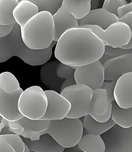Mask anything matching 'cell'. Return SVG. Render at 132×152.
I'll list each match as a JSON object with an SVG mask.
<instances>
[{
  "label": "cell",
  "instance_id": "obj_1",
  "mask_svg": "<svg viewBox=\"0 0 132 152\" xmlns=\"http://www.w3.org/2000/svg\"><path fill=\"white\" fill-rule=\"evenodd\" d=\"M104 50V42L92 30L78 28L70 29L61 35L54 54L60 62L77 68L99 60Z\"/></svg>",
  "mask_w": 132,
  "mask_h": 152
},
{
  "label": "cell",
  "instance_id": "obj_2",
  "mask_svg": "<svg viewBox=\"0 0 132 152\" xmlns=\"http://www.w3.org/2000/svg\"><path fill=\"white\" fill-rule=\"evenodd\" d=\"M57 43L54 41L48 48L42 50L28 48L23 41L20 27L16 22L9 34L0 38V63L17 56L30 66H42L51 59L53 48Z\"/></svg>",
  "mask_w": 132,
  "mask_h": 152
},
{
  "label": "cell",
  "instance_id": "obj_3",
  "mask_svg": "<svg viewBox=\"0 0 132 152\" xmlns=\"http://www.w3.org/2000/svg\"><path fill=\"white\" fill-rule=\"evenodd\" d=\"M21 33L23 41L28 48L34 50L48 48L55 37L53 16L48 12H40L26 23Z\"/></svg>",
  "mask_w": 132,
  "mask_h": 152
},
{
  "label": "cell",
  "instance_id": "obj_4",
  "mask_svg": "<svg viewBox=\"0 0 132 152\" xmlns=\"http://www.w3.org/2000/svg\"><path fill=\"white\" fill-rule=\"evenodd\" d=\"M83 124L79 118H67L51 121L48 129L40 133H48L58 143L65 148L77 145L83 135Z\"/></svg>",
  "mask_w": 132,
  "mask_h": 152
},
{
  "label": "cell",
  "instance_id": "obj_5",
  "mask_svg": "<svg viewBox=\"0 0 132 152\" xmlns=\"http://www.w3.org/2000/svg\"><path fill=\"white\" fill-rule=\"evenodd\" d=\"M47 104L44 91L39 86H33L21 94L18 106L23 116L32 120H39L45 115Z\"/></svg>",
  "mask_w": 132,
  "mask_h": 152
},
{
  "label": "cell",
  "instance_id": "obj_6",
  "mask_svg": "<svg viewBox=\"0 0 132 152\" xmlns=\"http://www.w3.org/2000/svg\"><path fill=\"white\" fill-rule=\"evenodd\" d=\"M60 94L71 104V109L66 118H79L89 115L93 90L89 86L83 84H76L65 88Z\"/></svg>",
  "mask_w": 132,
  "mask_h": 152
},
{
  "label": "cell",
  "instance_id": "obj_7",
  "mask_svg": "<svg viewBox=\"0 0 132 152\" xmlns=\"http://www.w3.org/2000/svg\"><path fill=\"white\" fill-rule=\"evenodd\" d=\"M79 28H89L104 42L105 46L120 48L127 44L132 37V31L125 23H113L104 30L98 26L84 25Z\"/></svg>",
  "mask_w": 132,
  "mask_h": 152
},
{
  "label": "cell",
  "instance_id": "obj_8",
  "mask_svg": "<svg viewBox=\"0 0 132 152\" xmlns=\"http://www.w3.org/2000/svg\"><path fill=\"white\" fill-rule=\"evenodd\" d=\"M100 136L105 152H132V126L125 128L115 124Z\"/></svg>",
  "mask_w": 132,
  "mask_h": 152
},
{
  "label": "cell",
  "instance_id": "obj_9",
  "mask_svg": "<svg viewBox=\"0 0 132 152\" xmlns=\"http://www.w3.org/2000/svg\"><path fill=\"white\" fill-rule=\"evenodd\" d=\"M77 84H83L93 90L101 89L104 81L103 66L98 60L89 65L77 67L74 73Z\"/></svg>",
  "mask_w": 132,
  "mask_h": 152
},
{
  "label": "cell",
  "instance_id": "obj_10",
  "mask_svg": "<svg viewBox=\"0 0 132 152\" xmlns=\"http://www.w3.org/2000/svg\"><path fill=\"white\" fill-rule=\"evenodd\" d=\"M48 104L45 115L39 120L53 121L65 118L71 109L69 101L56 91L52 90L44 91Z\"/></svg>",
  "mask_w": 132,
  "mask_h": 152
},
{
  "label": "cell",
  "instance_id": "obj_11",
  "mask_svg": "<svg viewBox=\"0 0 132 152\" xmlns=\"http://www.w3.org/2000/svg\"><path fill=\"white\" fill-rule=\"evenodd\" d=\"M112 101L106 90L102 88L93 90L89 115L97 121H107L111 117Z\"/></svg>",
  "mask_w": 132,
  "mask_h": 152
},
{
  "label": "cell",
  "instance_id": "obj_12",
  "mask_svg": "<svg viewBox=\"0 0 132 152\" xmlns=\"http://www.w3.org/2000/svg\"><path fill=\"white\" fill-rule=\"evenodd\" d=\"M23 91L20 87L15 92L7 93L0 88V115L3 118L9 121H14L24 117L18 106L20 96Z\"/></svg>",
  "mask_w": 132,
  "mask_h": 152
},
{
  "label": "cell",
  "instance_id": "obj_13",
  "mask_svg": "<svg viewBox=\"0 0 132 152\" xmlns=\"http://www.w3.org/2000/svg\"><path fill=\"white\" fill-rule=\"evenodd\" d=\"M103 66L104 71V80H117L123 75L132 72V54L111 58Z\"/></svg>",
  "mask_w": 132,
  "mask_h": 152
},
{
  "label": "cell",
  "instance_id": "obj_14",
  "mask_svg": "<svg viewBox=\"0 0 132 152\" xmlns=\"http://www.w3.org/2000/svg\"><path fill=\"white\" fill-rule=\"evenodd\" d=\"M114 96L120 107L123 109L132 107V72L126 73L117 80Z\"/></svg>",
  "mask_w": 132,
  "mask_h": 152
},
{
  "label": "cell",
  "instance_id": "obj_15",
  "mask_svg": "<svg viewBox=\"0 0 132 152\" xmlns=\"http://www.w3.org/2000/svg\"><path fill=\"white\" fill-rule=\"evenodd\" d=\"M118 18L115 15L101 8L90 10L86 16L77 21L79 27L94 25L105 30L113 23L118 22Z\"/></svg>",
  "mask_w": 132,
  "mask_h": 152
},
{
  "label": "cell",
  "instance_id": "obj_16",
  "mask_svg": "<svg viewBox=\"0 0 132 152\" xmlns=\"http://www.w3.org/2000/svg\"><path fill=\"white\" fill-rule=\"evenodd\" d=\"M31 152H63L65 148L63 147L48 133L41 135L39 140L31 141L30 139L20 136Z\"/></svg>",
  "mask_w": 132,
  "mask_h": 152
},
{
  "label": "cell",
  "instance_id": "obj_17",
  "mask_svg": "<svg viewBox=\"0 0 132 152\" xmlns=\"http://www.w3.org/2000/svg\"><path fill=\"white\" fill-rule=\"evenodd\" d=\"M53 17L55 29L54 41L57 42L61 35L67 30L79 27L77 20L62 5Z\"/></svg>",
  "mask_w": 132,
  "mask_h": 152
},
{
  "label": "cell",
  "instance_id": "obj_18",
  "mask_svg": "<svg viewBox=\"0 0 132 152\" xmlns=\"http://www.w3.org/2000/svg\"><path fill=\"white\" fill-rule=\"evenodd\" d=\"M18 121L24 129L20 136L31 141L39 140L40 133L47 130L51 124L50 121L32 120L25 116Z\"/></svg>",
  "mask_w": 132,
  "mask_h": 152
},
{
  "label": "cell",
  "instance_id": "obj_19",
  "mask_svg": "<svg viewBox=\"0 0 132 152\" xmlns=\"http://www.w3.org/2000/svg\"><path fill=\"white\" fill-rule=\"evenodd\" d=\"M18 1V3L14 9L13 14L21 30L29 20L39 12V10L36 5L29 0Z\"/></svg>",
  "mask_w": 132,
  "mask_h": 152
},
{
  "label": "cell",
  "instance_id": "obj_20",
  "mask_svg": "<svg viewBox=\"0 0 132 152\" xmlns=\"http://www.w3.org/2000/svg\"><path fill=\"white\" fill-rule=\"evenodd\" d=\"M60 63L58 60L48 61L42 65L40 70V79L42 83L50 90L57 92L58 81L61 78L58 77L56 70Z\"/></svg>",
  "mask_w": 132,
  "mask_h": 152
},
{
  "label": "cell",
  "instance_id": "obj_21",
  "mask_svg": "<svg viewBox=\"0 0 132 152\" xmlns=\"http://www.w3.org/2000/svg\"><path fill=\"white\" fill-rule=\"evenodd\" d=\"M25 143L16 134L0 135V152H24Z\"/></svg>",
  "mask_w": 132,
  "mask_h": 152
},
{
  "label": "cell",
  "instance_id": "obj_22",
  "mask_svg": "<svg viewBox=\"0 0 132 152\" xmlns=\"http://www.w3.org/2000/svg\"><path fill=\"white\" fill-rule=\"evenodd\" d=\"M85 152H105L104 143L100 135L88 134L81 137L77 144Z\"/></svg>",
  "mask_w": 132,
  "mask_h": 152
},
{
  "label": "cell",
  "instance_id": "obj_23",
  "mask_svg": "<svg viewBox=\"0 0 132 152\" xmlns=\"http://www.w3.org/2000/svg\"><path fill=\"white\" fill-rule=\"evenodd\" d=\"M111 118L116 124L128 128L132 126V107L123 109L120 107L115 100L112 102Z\"/></svg>",
  "mask_w": 132,
  "mask_h": 152
},
{
  "label": "cell",
  "instance_id": "obj_24",
  "mask_svg": "<svg viewBox=\"0 0 132 152\" xmlns=\"http://www.w3.org/2000/svg\"><path fill=\"white\" fill-rule=\"evenodd\" d=\"M84 116L83 124L85 131L92 135H101L116 124L111 118L106 122H99L90 115Z\"/></svg>",
  "mask_w": 132,
  "mask_h": 152
},
{
  "label": "cell",
  "instance_id": "obj_25",
  "mask_svg": "<svg viewBox=\"0 0 132 152\" xmlns=\"http://www.w3.org/2000/svg\"><path fill=\"white\" fill-rule=\"evenodd\" d=\"M91 0H63L62 5L77 20L82 19L90 10Z\"/></svg>",
  "mask_w": 132,
  "mask_h": 152
},
{
  "label": "cell",
  "instance_id": "obj_26",
  "mask_svg": "<svg viewBox=\"0 0 132 152\" xmlns=\"http://www.w3.org/2000/svg\"><path fill=\"white\" fill-rule=\"evenodd\" d=\"M18 0H0V25H8L16 23L13 12Z\"/></svg>",
  "mask_w": 132,
  "mask_h": 152
},
{
  "label": "cell",
  "instance_id": "obj_27",
  "mask_svg": "<svg viewBox=\"0 0 132 152\" xmlns=\"http://www.w3.org/2000/svg\"><path fill=\"white\" fill-rule=\"evenodd\" d=\"M76 68L61 62L58 64L56 70L57 75L58 77L65 79L61 86V92L67 87L77 84L74 77Z\"/></svg>",
  "mask_w": 132,
  "mask_h": 152
},
{
  "label": "cell",
  "instance_id": "obj_28",
  "mask_svg": "<svg viewBox=\"0 0 132 152\" xmlns=\"http://www.w3.org/2000/svg\"><path fill=\"white\" fill-rule=\"evenodd\" d=\"M20 88V83L12 73L8 72L0 74V88L6 93L15 92Z\"/></svg>",
  "mask_w": 132,
  "mask_h": 152
},
{
  "label": "cell",
  "instance_id": "obj_29",
  "mask_svg": "<svg viewBox=\"0 0 132 152\" xmlns=\"http://www.w3.org/2000/svg\"><path fill=\"white\" fill-rule=\"evenodd\" d=\"M36 5L39 12L47 11L52 16L56 13L62 5L63 0H29Z\"/></svg>",
  "mask_w": 132,
  "mask_h": 152
},
{
  "label": "cell",
  "instance_id": "obj_30",
  "mask_svg": "<svg viewBox=\"0 0 132 152\" xmlns=\"http://www.w3.org/2000/svg\"><path fill=\"white\" fill-rule=\"evenodd\" d=\"M128 4L125 0H105L102 8L118 17V8Z\"/></svg>",
  "mask_w": 132,
  "mask_h": 152
},
{
  "label": "cell",
  "instance_id": "obj_31",
  "mask_svg": "<svg viewBox=\"0 0 132 152\" xmlns=\"http://www.w3.org/2000/svg\"><path fill=\"white\" fill-rule=\"evenodd\" d=\"M104 54L112 58L121 56L126 54H132V49H124L113 48L109 46H105Z\"/></svg>",
  "mask_w": 132,
  "mask_h": 152
},
{
  "label": "cell",
  "instance_id": "obj_32",
  "mask_svg": "<svg viewBox=\"0 0 132 152\" xmlns=\"http://www.w3.org/2000/svg\"><path fill=\"white\" fill-rule=\"evenodd\" d=\"M116 80H105L103 83L101 88L106 91L112 100H115L114 96V88L117 82Z\"/></svg>",
  "mask_w": 132,
  "mask_h": 152
},
{
  "label": "cell",
  "instance_id": "obj_33",
  "mask_svg": "<svg viewBox=\"0 0 132 152\" xmlns=\"http://www.w3.org/2000/svg\"><path fill=\"white\" fill-rule=\"evenodd\" d=\"M9 130L15 134L20 136L24 131L23 128L17 121H9Z\"/></svg>",
  "mask_w": 132,
  "mask_h": 152
},
{
  "label": "cell",
  "instance_id": "obj_34",
  "mask_svg": "<svg viewBox=\"0 0 132 152\" xmlns=\"http://www.w3.org/2000/svg\"><path fill=\"white\" fill-rule=\"evenodd\" d=\"M132 12V3L128 4L119 7L117 10L118 18H121L126 14Z\"/></svg>",
  "mask_w": 132,
  "mask_h": 152
},
{
  "label": "cell",
  "instance_id": "obj_35",
  "mask_svg": "<svg viewBox=\"0 0 132 152\" xmlns=\"http://www.w3.org/2000/svg\"><path fill=\"white\" fill-rule=\"evenodd\" d=\"M15 23L8 25H0V38L8 36L13 30Z\"/></svg>",
  "mask_w": 132,
  "mask_h": 152
},
{
  "label": "cell",
  "instance_id": "obj_36",
  "mask_svg": "<svg viewBox=\"0 0 132 152\" xmlns=\"http://www.w3.org/2000/svg\"><path fill=\"white\" fill-rule=\"evenodd\" d=\"M118 22H123L127 25L132 31V12L125 15L121 18L119 19Z\"/></svg>",
  "mask_w": 132,
  "mask_h": 152
},
{
  "label": "cell",
  "instance_id": "obj_37",
  "mask_svg": "<svg viewBox=\"0 0 132 152\" xmlns=\"http://www.w3.org/2000/svg\"><path fill=\"white\" fill-rule=\"evenodd\" d=\"M104 1L91 0L90 2V10L101 8L103 5Z\"/></svg>",
  "mask_w": 132,
  "mask_h": 152
},
{
  "label": "cell",
  "instance_id": "obj_38",
  "mask_svg": "<svg viewBox=\"0 0 132 152\" xmlns=\"http://www.w3.org/2000/svg\"><path fill=\"white\" fill-rule=\"evenodd\" d=\"M2 121L5 124V126L2 130L1 132L0 133V135H4V134H15L9 130V121L4 118L3 119Z\"/></svg>",
  "mask_w": 132,
  "mask_h": 152
},
{
  "label": "cell",
  "instance_id": "obj_39",
  "mask_svg": "<svg viewBox=\"0 0 132 152\" xmlns=\"http://www.w3.org/2000/svg\"><path fill=\"white\" fill-rule=\"evenodd\" d=\"M112 58V57H111L109 56H108L105 55L104 54L99 61L101 63L102 65H103L104 63L106 62L107 61L111 59V58Z\"/></svg>",
  "mask_w": 132,
  "mask_h": 152
},
{
  "label": "cell",
  "instance_id": "obj_40",
  "mask_svg": "<svg viewBox=\"0 0 132 152\" xmlns=\"http://www.w3.org/2000/svg\"><path fill=\"white\" fill-rule=\"evenodd\" d=\"M122 49H131L132 48V38H131L130 41L127 44L124 46L121 47L120 48Z\"/></svg>",
  "mask_w": 132,
  "mask_h": 152
},
{
  "label": "cell",
  "instance_id": "obj_41",
  "mask_svg": "<svg viewBox=\"0 0 132 152\" xmlns=\"http://www.w3.org/2000/svg\"><path fill=\"white\" fill-rule=\"evenodd\" d=\"M5 126V124L2 121L1 123H0V133L1 132L3 128H4Z\"/></svg>",
  "mask_w": 132,
  "mask_h": 152
},
{
  "label": "cell",
  "instance_id": "obj_42",
  "mask_svg": "<svg viewBox=\"0 0 132 152\" xmlns=\"http://www.w3.org/2000/svg\"><path fill=\"white\" fill-rule=\"evenodd\" d=\"M30 149L26 144H25V150L24 152H30Z\"/></svg>",
  "mask_w": 132,
  "mask_h": 152
}]
</instances>
